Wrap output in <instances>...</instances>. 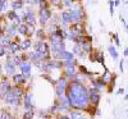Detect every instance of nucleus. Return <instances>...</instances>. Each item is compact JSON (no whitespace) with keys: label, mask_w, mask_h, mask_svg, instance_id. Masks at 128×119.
<instances>
[{"label":"nucleus","mask_w":128,"mask_h":119,"mask_svg":"<svg viewBox=\"0 0 128 119\" xmlns=\"http://www.w3.org/2000/svg\"><path fill=\"white\" fill-rule=\"evenodd\" d=\"M67 97L69 100L70 106L76 108V109H84L88 105V95L87 88L80 82H72L68 87Z\"/></svg>","instance_id":"nucleus-1"},{"label":"nucleus","mask_w":128,"mask_h":119,"mask_svg":"<svg viewBox=\"0 0 128 119\" xmlns=\"http://www.w3.org/2000/svg\"><path fill=\"white\" fill-rule=\"evenodd\" d=\"M35 49H36V52L40 55V59H44V60H49L50 59V49H49V45L46 44V42L40 40L36 44Z\"/></svg>","instance_id":"nucleus-2"},{"label":"nucleus","mask_w":128,"mask_h":119,"mask_svg":"<svg viewBox=\"0 0 128 119\" xmlns=\"http://www.w3.org/2000/svg\"><path fill=\"white\" fill-rule=\"evenodd\" d=\"M69 14H70V19L72 22L77 23V22H82V18H83V10L80 8H73L70 10H68Z\"/></svg>","instance_id":"nucleus-3"},{"label":"nucleus","mask_w":128,"mask_h":119,"mask_svg":"<svg viewBox=\"0 0 128 119\" xmlns=\"http://www.w3.org/2000/svg\"><path fill=\"white\" fill-rule=\"evenodd\" d=\"M4 99H5V102L9 104V105H16V106H17V105L19 104V99L14 96V94H13V91H12V87L6 91V94L4 95Z\"/></svg>","instance_id":"nucleus-4"},{"label":"nucleus","mask_w":128,"mask_h":119,"mask_svg":"<svg viewBox=\"0 0 128 119\" xmlns=\"http://www.w3.org/2000/svg\"><path fill=\"white\" fill-rule=\"evenodd\" d=\"M87 95H88V100L91 101V104L94 105H98L100 102V92L98 88H91L87 91Z\"/></svg>","instance_id":"nucleus-5"},{"label":"nucleus","mask_w":128,"mask_h":119,"mask_svg":"<svg viewBox=\"0 0 128 119\" xmlns=\"http://www.w3.org/2000/svg\"><path fill=\"white\" fill-rule=\"evenodd\" d=\"M38 16H40V23L42 26H45L48 23V20L51 18V12L49 10V8L48 9H40Z\"/></svg>","instance_id":"nucleus-6"},{"label":"nucleus","mask_w":128,"mask_h":119,"mask_svg":"<svg viewBox=\"0 0 128 119\" xmlns=\"http://www.w3.org/2000/svg\"><path fill=\"white\" fill-rule=\"evenodd\" d=\"M66 90H67V81H66V78H60L58 81V84H56V95L59 97L63 96Z\"/></svg>","instance_id":"nucleus-7"},{"label":"nucleus","mask_w":128,"mask_h":119,"mask_svg":"<svg viewBox=\"0 0 128 119\" xmlns=\"http://www.w3.org/2000/svg\"><path fill=\"white\" fill-rule=\"evenodd\" d=\"M5 70L8 74H14L16 72V66H14V63L12 62V58H9L6 64H5Z\"/></svg>","instance_id":"nucleus-8"},{"label":"nucleus","mask_w":128,"mask_h":119,"mask_svg":"<svg viewBox=\"0 0 128 119\" xmlns=\"http://www.w3.org/2000/svg\"><path fill=\"white\" fill-rule=\"evenodd\" d=\"M55 56H56V58H59V59L69 60V59H73V54H72V52H69V51H62V52L55 54Z\"/></svg>","instance_id":"nucleus-9"},{"label":"nucleus","mask_w":128,"mask_h":119,"mask_svg":"<svg viewBox=\"0 0 128 119\" xmlns=\"http://www.w3.org/2000/svg\"><path fill=\"white\" fill-rule=\"evenodd\" d=\"M10 88V84L8 81H4L0 83V97H4V95L6 94V91Z\"/></svg>","instance_id":"nucleus-10"},{"label":"nucleus","mask_w":128,"mask_h":119,"mask_svg":"<svg viewBox=\"0 0 128 119\" xmlns=\"http://www.w3.org/2000/svg\"><path fill=\"white\" fill-rule=\"evenodd\" d=\"M70 108V104H69V100L67 96H60V109H69Z\"/></svg>","instance_id":"nucleus-11"},{"label":"nucleus","mask_w":128,"mask_h":119,"mask_svg":"<svg viewBox=\"0 0 128 119\" xmlns=\"http://www.w3.org/2000/svg\"><path fill=\"white\" fill-rule=\"evenodd\" d=\"M19 68H20V72H22V74L23 73H30L31 72V63H28V62H22L19 64Z\"/></svg>","instance_id":"nucleus-12"},{"label":"nucleus","mask_w":128,"mask_h":119,"mask_svg":"<svg viewBox=\"0 0 128 119\" xmlns=\"http://www.w3.org/2000/svg\"><path fill=\"white\" fill-rule=\"evenodd\" d=\"M63 66V63H60V62H56V60H51V62H48L46 63V67H48V69H59L60 67Z\"/></svg>","instance_id":"nucleus-13"},{"label":"nucleus","mask_w":128,"mask_h":119,"mask_svg":"<svg viewBox=\"0 0 128 119\" xmlns=\"http://www.w3.org/2000/svg\"><path fill=\"white\" fill-rule=\"evenodd\" d=\"M101 82L104 84H109L112 82V74H110V72H108V69H105V73L101 77Z\"/></svg>","instance_id":"nucleus-14"},{"label":"nucleus","mask_w":128,"mask_h":119,"mask_svg":"<svg viewBox=\"0 0 128 119\" xmlns=\"http://www.w3.org/2000/svg\"><path fill=\"white\" fill-rule=\"evenodd\" d=\"M60 18H62V22H63L64 24L72 23V19H70V14H69V12H63L62 16H60Z\"/></svg>","instance_id":"nucleus-15"},{"label":"nucleus","mask_w":128,"mask_h":119,"mask_svg":"<svg viewBox=\"0 0 128 119\" xmlns=\"http://www.w3.org/2000/svg\"><path fill=\"white\" fill-rule=\"evenodd\" d=\"M27 24H23V23H20V24H18V27H17V34H19V35H27L28 34V31H27Z\"/></svg>","instance_id":"nucleus-16"},{"label":"nucleus","mask_w":128,"mask_h":119,"mask_svg":"<svg viewBox=\"0 0 128 119\" xmlns=\"http://www.w3.org/2000/svg\"><path fill=\"white\" fill-rule=\"evenodd\" d=\"M6 34H8V37H14L17 35V27L14 24L6 27Z\"/></svg>","instance_id":"nucleus-17"},{"label":"nucleus","mask_w":128,"mask_h":119,"mask_svg":"<svg viewBox=\"0 0 128 119\" xmlns=\"http://www.w3.org/2000/svg\"><path fill=\"white\" fill-rule=\"evenodd\" d=\"M31 48V40L26 38L23 41H20V44H19V50H27Z\"/></svg>","instance_id":"nucleus-18"},{"label":"nucleus","mask_w":128,"mask_h":119,"mask_svg":"<svg viewBox=\"0 0 128 119\" xmlns=\"http://www.w3.org/2000/svg\"><path fill=\"white\" fill-rule=\"evenodd\" d=\"M8 49L10 50V52H17V51H19V44L16 41H12V42H9Z\"/></svg>","instance_id":"nucleus-19"},{"label":"nucleus","mask_w":128,"mask_h":119,"mask_svg":"<svg viewBox=\"0 0 128 119\" xmlns=\"http://www.w3.org/2000/svg\"><path fill=\"white\" fill-rule=\"evenodd\" d=\"M32 95L31 94H27L26 95V100H24V108H26V109H31L32 110Z\"/></svg>","instance_id":"nucleus-20"},{"label":"nucleus","mask_w":128,"mask_h":119,"mask_svg":"<svg viewBox=\"0 0 128 119\" xmlns=\"http://www.w3.org/2000/svg\"><path fill=\"white\" fill-rule=\"evenodd\" d=\"M81 49L86 52V54H90L92 51V45H91V42H84V44L81 45Z\"/></svg>","instance_id":"nucleus-21"},{"label":"nucleus","mask_w":128,"mask_h":119,"mask_svg":"<svg viewBox=\"0 0 128 119\" xmlns=\"http://www.w3.org/2000/svg\"><path fill=\"white\" fill-rule=\"evenodd\" d=\"M9 37L8 36H4V35H0V46H3V48H5V46H8L9 45Z\"/></svg>","instance_id":"nucleus-22"},{"label":"nucleus","mask_w":128,"mask_h":119,"mask_svg":"<svg viewBox=\"0 0 128 119\" xmlns=\"http://www.w3.org/2000/svg\"><path fill=\"white\" fill-rule=\"evenodd\" d=\"M13 81L17 83V84H19V83H24L26 81H24V77L22 74H14L13 76Z\"/></svg>","instance_id":"nucleus-23"},{"label":"nucleus","mask_w":128,"mask_h":119,"mask_svg":"<svg viewBox=\"0 0 128 119\" xmlns=\"http://www.w3.org/2000/svg\"><path fill=\"white\" fill-rule=\"evenodd\" d=\"M24 19H26L27 24L35 26V23H36V18H35V14H32V16H26V17H24Z\"/></svg>","instance_id":"nucleus-24"},{"label":"nucleus","mask_w":128,"mask_h":119,"mask_svg":"<svg viewBox=\"0 0 128 119\" xmlns=\"http://www.w3.org/2000/svg\"><path fill=\"white\" fill-rule=\"evenodd\" d=\"M23 6V0H16V2L12 3V8L13 10H18Z\"/></svg>","instance_id":"nucleus-25"},{"label":"nucleus","mask_w":128,"mask_h":119,"mask_svg":"<svg viewBox=\"0 0 128 119\" xmlns=\"http://www.w3.org/2000/svg\"><path fill=\"white\" fill-rule=\"evenodd\" d=\"M63 66H64V67H67V68H74V67H76V60H74V59L66 60V62L63 63Z\"/></svg>","instance_id":"nucleus-26"},{"label":"nucleus","mask_w":128,"mask_h":119,"mask_svg":"<svg viewBox=\"0 0 128 119\" xmlns=\"http://www.w3.org/2000/svg\"><path fill=\"white\" fill-rule=\"evenodd\" d=\"M70 118L72 119H81L82 118V112H80V110H72Z\"/></svg>","instance_id":"nucleus-27"},{"label":"nucleus","mask_w":128,"mask_h":119,"mask_svg":"<svg viewBox=\"0 0 128 119\" xmlns=\"http://www.w3.org/2000/svg\"><path fill=\"white\" fill-rule=\"evenodd\" d=\"M12 91H13L14 96H16V97H18V99H20V96L23 95V91L20 90L19 87H12Z\"/></svg>","instance_id":"nucleus-28"},{"label":"nucleus","mask_w":128,"mask_h":119,"mask_svg":"<svg viewBox=\"0 0 128 119\" xmlns=\"http://www.w3.org/2000/svg\"><path fill=\"white\" fill-rule=\"evenodd\" d=\"M109 52H110V55L113 56V59H118V52H116V50H115V48L113 45L109 46Z\"/></svg>","instance_id":"nucleus-29"},{"label":"nucleus","mask_w":128,"mask_h":119,"mask_svg":"<svg viewBox=\"0 0 128 119\" xmlns=\"http://www.w3.org/2000/svg\"><path fill=\"white\" fill-rule=\"evenodd\" d=\"M30 58L34 60V62H40V60H41V59H40V55H38L36 51H32V52L30 54Z\"/></svg>","instance_id":"nucleus-30"},{"label":"nucleus","mask_w":128,"mask_h":119,"mask_svg":"<svg viewBox=\"0 0 128 119\" xmlns=\"http://www.w3.org/2000/svg\"><path fill=\"white\" fill-rule=\"evenodd\" d=\"M38 5H40V9H48V8H49L48 0H40V2H38Z\"/></svg>","instance_id":"nucleus-31"},{"label":"nucleus","mask_w":128,"mask_h":119,"mask_svg":"<svg viewBox=\"0 0 128 119\" xmlns=\"http://www.w3.org/2000/svg\"><path fill=\"white\" fill-rule=\"evenodd\" d=\"M81 51H82V49H81V44H77L76 46H74V49H73V55H74V54H76V55H80V54H81Z\"/></svg>","instance_id":"nucleus-32"},{"label":"nucleus","mask_w":128,"mask_h":119,"mask_svg":"<svg viewBox=\"0 0 128 119\" xmlns=\"http://www.w3.org/2000/svg\"><path fill=\"white\" fill-rule=\"evenodd\" d=\"M32 118H34V112L32 110H27L23 114V119H32Z\"/></svg>","instance_id":"nucleus-33"},{"label":"nucleus","mask_w":128,"mask_h":119,"mask_svg":"<svg viewBox=\"0 0 128 119\" xmlns=\"http://www.w3.org/2000/svg\"><path fill=\"white\" fill-rule=\"evenodd\" d=\"M92 84H94V86H95V87L98 88V90H99V88H101V87H104V86H105V84H104L101 81H92Z\"/></svg>","instance_id":"nucleus-34"},{"label":"nucleus","mask_w":128,"mask_h":119,"mask_svg":"<svg viewBox=\"0 0 128 119\" xmlns=\"http://www.w3.org/2000/svg\"><path fill=\"white\" fill-rule=\"evenodd\" d=\"M6 17L10 19V20H13L16 17H17V14H16V10H10V12H8V14H6Z\"/></svg>","instance_id":"nucleus-35"},{"label":"nucleus","mask_w":128,"mask_h":119,"mask_svg":"<svg viewBox=\"0 0 128 119\" xmlns=\"http://www.w3.org/2000/svg\"><path fill=\"white\" fill-rule=\"evenodd\" d=\"M74 74H76L74 68H67V76H68V77H73Z\"/></svg>","instance_id":"nucleus-36"},{"label":"nucleus","mask_w":128,"mask_h":119,"mask_svg":"<svg viewBox=\"0 0 128 119\" xmlns=\"http://www.w3.org/2000/svg\"><path fill=\"white\" fill-rule=\"evenodd\" d=\"M6 8H8V0H2V12L6 10Z\"/></svg>","instance_id":"nucleus-37"},{"label":"nucleus","mask_w":128,"mask_h":119,"mask_svg":"<svg viewBox=\"0 0 128 119\" xmlns=\"http://www.w3.org/2000/svg\"><path fill=\"white\" fill-rule=\"evenodd\" d=\"M37 36H38L41 40H44V37H45V32H44V30H38V31H37Z\"/></svg>","instance_id":"nucleus-38"},{"label":"nucleus","mask_w":128,"mask_h":119,"mask_svg":"<svg viewBox=\"0 0 128 119\" xmlns=\"http://www.w3.org/2000/svg\"><path fill=\"white\" fill-rule=\"evenodd\" d=\"M51 4L55 6H60L62 5V0H51Z\"/></svg>","instance_id":"nucleus-39"},{"label":"nucleus","mask_w":128,"mask_h":119,"mask_svg":"<svg viewBox=\"0 0 128 119\" xmlns=\"http://www.w3.org/2000/svg\"><path fill=\"white\" fill-rule=\"evenodd\" d=\"M32 14H34V10L30 9V8H28V9L26 10V12H24V17H26V16H32Z\"/></svg>","instance_id":"nucleus-40"},{"label":"nucleus","mask_w":128,"mask_h":119,"mask_svg":"<svg viewBox=\"0 0 128 119\" xmlns=\"http://www.w3.org/2000/svg\"><path fill=\"white\" fill-rule=\"evenodd\" d=\"M9 118H10V114H8V113H3L2 116H0V119H9Z\"/></svg>","instance_id":"nucleus-41"},{"label":"nucleus","mask_w":128,"mask_h":119,"mask_svg":"<svg viewBox=\"0 0 128 119\" xmlns=\"http://www.w3.org/2000/svg\"><path fill=\"white\" fill-rule=\"evenodd\" d=\"M63 4L66 5V6H70V5H72V0H64Z\"/></svg>","instance_id":"nucleus-42"},{"label":"nucleus","mask_w":128,"mask_h":119,"mask_svg":"<svg viewBox=\"0 0 128 119\" xmlns=\"http://www.w3.org/2000/svg\"><path fill=\"white\" fill-rule=\"evenodd\" d=\"M80 69H81V73H83V74H87L88 72H87V69H86V67H80Z\"/></svg>","instance_id":"nucleus-43"},{"label":"nucleus","mask_w":128,"mask_h":119,"mask_svg":"<svg viewBox=\"0 0 128 119\" xmlns=\"http://www.w3.org/2000/svg\"><path fill=\"white\" fill-rule=\"evenodd\" d=\"M5 55V49L3 46H0V56H4Z\"/></svg>","instance_id":"nucleus-44"},{"label":"nucleus","mask_w":128,"mask_h":119,"mask_svg":"<svg viewBox=\"0 0 128 119\" xmlns=\"http://www.w3.org/2000/svg\"><path fill=\"white\" fill-rule=\"evenodd\" d=\"M56 109H58V106H56V105H54L52 108H50V112H51V114H54V113L56 112Z\"/></svg>","instance_id":"nucleus-45"},{"label":"nucleus","mask_w":128,"mask_h":119,"mask_svg":"<svg viewBox=\"0 0 128 119\" xmlns=\"http://www.w3.org/2000/svg\"><path fill=\"white\" fill-rule=\"evenodd\" d=\"M114 40H115V44L116 45H120V41H119V38H118V36H116V35H114Z\"/></svg>","instance_id":"nucleus-46"},{"label":"nucleus","mask_w":128,"mask_h":119,"mask_svg":"<svg viewBox=\"0 0 128 119\" xmlns=\"http://www.w3.org/2000/svg\"><path fill=\"white\" fill-rule=\"evenodd\" d=\"M38 2H40V0H32V3H34V4H38Z\"/></svg>","instance_id":"nucleus-47"},{"label":"nucleus","mask_w":128,"mask_h":119,"mask_svg":"<svg viewBox=\"0 0 128 119\" xmlns=\"http://www.w3.org/2000/svg\"><path fill=\"white\" fill-rule=\"evenodd\" d=\"M59 119H69V118H68V116H66V115H63V116H60Z\"/></svg>","instance_id":"nucleus-48"},{"label":"nucleus","mask_w":128,"mask_h":119,"mask_svg":"<svg viewBox=\"0 0 128 119\" xmlns=\"http://www.w3.org/2000/svg\"><path fill=\"white\" fill-rule=\"evenodd\" d=\"M119 3H120L119 0H115V3H114V5H119Z\"/></svg>","instance_id":"nucleus-49"},{"label":"nucleus","mask_w":128,"mask_h":119,"mask_svg":"<svg viewBox=\"0 0 128 119\" xmlns=\"http://www.w3.org/2000/svg\"><path fill=\"white\" fill-rule=\"evenodd\" d=\"M120 70H122V72H123V60H122V62H120Z\"/></svg>","instance_id":"nucleus-50"},{"label":"nucleus","mask_w":128,"mask_h":119,"mask_svg":"<svg viewBox=\"0 0 128 119\" xmlns=\"http://www.w3.org/2000/svg\"><path fill=\"white\" fill-rule=\"evenodd\" d=\"M0 12H2V0H0Z\"/></svg>","instance_id":"nucleus-51"},{"label":"nucleus","mask_w":128,"mask_h":119,"mask_svg":"<svg viewBox=\"0 0 128 119\" xmlns=\"http://www.w3.org/2000/svg\"><path fill=\"white\" fill-rule=\"evenodd\" d=\"M0 74H2V66H0Z\"/></svg>","instance_id":"nucleus-52"},{"label":"nucleus","mask_w":128,"mask_h":119,"mask_svg":"<svg viewBox=\"0 0 128 119\" xmlns=\"http://www.w3.org/2000/svg\"><path fill=\"white\" fill-rule=\"evenodd\" d=\"M81 119H84V118H81Z\"/></svg>","instance_id":"nucleus-53"}]
</instances>
